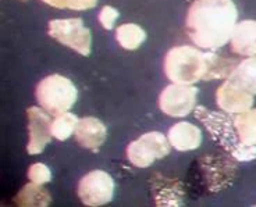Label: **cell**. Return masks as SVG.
Returning a JSON list of instances; mask_svg holds the SVG:
<instances>
[{
	"instance_id": "1",
	"label": "cell",
	"mask_w": 256,
	"mask_h": 207,
	"mask_svg": "<svg viewBox=\"0 0 256 207\" xmlns=\"http://www.w3.org/2000/svg\"><path fill=\"white\" fill-rule=\"evenodd\" d=\"M237 19L232 0H195L186 15V32L194 45L213 50L230 42Z\"/></svg>"
},
{
	"instance_id": "2",
	"label": "cell",
	"mask_w": 256,
	"mask_h": 207,
	"mask_svg": "<svg viewBox=\"0 0 256 207\" xmlns=\"http://www.w3.org/2000/svg\"><path fill=\"white\" fill-rule=\"evenodd\" d=\"M209 70V53L190 45L176 46L164 58V72L174 84L191 85L205 79Z\"/></svg>"
},
{
	"instance_id": "3",
	"label": "cell",
	"mask_w": 256,
	"mask_h": 207,
	"mask_svg": "<svg viewBox=\"0 0 256 207\" xmlns=\"http://www.w3.org/2000/svg\"><path fill=\"white\" fill-rule=\"evenodd\" d=\"M35 95L42 109L50 113L52 116H58L74 106L78 91L68 78L53 74L39 82Z\"/></svg>"
},
{
	"instance_id": "4",
	"label": "cell",
	"mask_w": 256,
	"mask_h": 207,
	"mask_svg": "<svg viewBox=\"0 0 256 207\" xmlns=\"http://www.w3.org/2000/svg\"><path fill=\"white\" fill-rule=\"evenodd\" d=\"M48 33L62 45L70 47L81 56H88L92 47L90 31L80 18L52 19L48 25Z\"/></svg>"
},
{
	"instance_id": "5",
	"label": "cell",
	"mask_w": 256,
	"mask_h": 207,
	"mask_svg": "<svg viewBox=\"0 0 256 207\" xmlns=\"http://www.w3.org/2000/svg\"><path fill=\"white\" fill-rule=\"evenodd\" d=\"M170 146L168 138L160 132H148L128 145L127 157L135 167L145 169L154 160L166 157L170 153Z\"/></svg>"
},
{
	"instance_id": "6",
	"label": "cell",
	"mask_w": 256,
	"mask_h": 207,
	"mask_svg": "<svg viewBox=\"0 0 256 207\" xmlns=\"http://www.w3.org/2000/svg\"><path fill=\"white\" fill-rule=\"evenodd\" d=\"M195 117L199 121L204 123L206 130L210 132L212 138L214 141H218L220 145H223L231 155L238 149V146L241 145V141L238 138L232 120L224 116L223 113L208 110L205 107H196Z\"/></svg>"
},
{
	"instance_id": "7",
	"label": "cell",
	"mask_w": 256,
	"mask_h": 207,
	"mask_svg": "<svg viewBox=\"0 0 256 207\" xmlns=\"http://www.w3.org/2000/svg\"><path fill=\"white\" fill-rule=\"evenodd\" d=\"M78 196L86 206H103L114 196V181L104 171H90L78 184Z\"/></svg>"
},
{
	"instance_id": "8",
	"label": "cell",
	"mask_w": 256,
	"mask_h": 207,
	"mask_svg": "<svg viewBox=\"0 0 256 207\" xmlns=\"http://www.w3.org/2000/svg\"><path fill=\"white\" fill-rule=\"evenodd\" d=\"M198 89L195 86L174 84L166 86L159 96V107L164 114L172 117L188 116L196 103Z\"/></svg>"
},
{
	"instance_id": "9",
	"label": "cell",
	"mask_w": 256,
	"mask_h": 207,
	"mask_svg": "<svg viewBox=\"0 0 256 207\" xmlns=\"http://www.w3.org/2000/svg\"><path fill=\"white\" fill-rule=\"evenodd\" d=\"M28 117V131H30V141L26 145V150L30 155L42 153L46 145L50 142L52 123L50 117L46 114L45 109L30 107L26 110Z\"/></svg>"
},
{
	"instance_id": "10",
	"label": "cell",
	"mask_w": 256,
	"mask_h": 207,
	"mask_svg": "<svg viewBox=\"0 0 256 207\" xmlns=\"http://www.w3.org/2000/svg\"><path fill=\"white\" fill-rule=\"evenodd\" d=\"M216 100H218V107L226 113L240 114L244 111H248L252 107L254 95L238 88L227 79L218 89Z\"/></svg>"
},
{
	"instance_id": "11",
	"label": "cell",
	"mask_w": 256,
	"mask_h": 207,
	"mask_svg": "<svg viewBox=\"0 0 256 207\" xmlns=\"http://www.w3.org/2000/svg\"><path fill=\"white\" fill-rule=\"evenodd\" d=\"M231 50L238 56H256V21L237 22L230 39Z\"/></svg>"
},
{
	"instance_id": "12",
	"label": "cell",
	"mask_w": 256,
	"mask_h": 207,
	"mask_svg": "<svg viewBox=\"0 0 256 207\" xmlns=\"http://www.w3.org/2000/svg\"><path fill=\"white\" fill-rule=\"evenodd\" d=\"M76 136L80 145L84 148L98 149L106 139V127L95 117H85L78 121Z\"/></svg>"
},
{
	"instance_id": "13",
	"label": "cell",
	"mask_w": 256,
	"mask_h": 207,
	"mask_svg": "<svg viewBox=\"0 0 256 207\" xmlns=\"http://www.w3.org/2000/svg\"><path fill=\"white\" fill-rule=\"evenodd\" d=\"M168 142L173 148L181 152L194 150L199 148V145L202 142V132L196 125L182 121L170 128Z\"/></svg>"
},
{
	"instance_id": "14",
	"label": "cell",
	"mask_w": 256,
	"mask_h": 207,
	"mask_svg": "<svg viewBox=\"0 0 256 207\" xmlns=\"http://www.w3.org/2000/svg\"><path fill=\"white\" fill-rule=\"evenodd\" d=\"M228 81L250 95H256V56L246 57L236 65Z\"/></svg>"
},
{
	"instance_id": "15",
	"label": "cell",
	"mask_w": 256,
	"mask_h": 207,
	"mask_svg": "<svg viewBox=\"0 0 256 207\" xmlns=\"http://www.w3.org/2000/svg\"><path fill=\"white\" fill-rule=\"evenodd\" d=\"M232 121L241 143L256 146V109L240 113Z\"/></svg>"
},
{
	"instance_id": "16",
	"label": "cell",
	"mask_w": 256,
	"mask_h": 207,
	"mask_svg": "<svg viewBox=\"0 0 256 207\" xmlns=\"http://www.w3.org/2000/svg\"><path fill=\"white\" fill-rule=\"evenodd\" d=\"M116 39L124 49L135 50L146 39V32L136 24H122L116 31Z\"/></svg>"
},
{
	"instance_id": "17",
	"label": "cell",
	"mask_w": 256,
	"mask_h": 207,
	"mask_svg": "<svg viewBox=\"0 0 256 207\" xmlns=\"http://www.w3.org/2000/svg\"><path fill=\"white\" fill-rule=\"evenodd\" d=\"M18 206H48L50 203V195L40 185L31 182L21 189L16 196Z\"/></svg>"
},
{
	"instance_id": "18",
	"label": "cell",
	"mask_w": 256,
	"mask_h": 207,
	"mask_svg": "<svg viewBox=\"0 0 256 207\" xmlns=\"http://www.w3.org/2000/svg\"><path fill=\"white\" fill-rule=\"evenodd\" d=\"M78 120L76 114L72 113H62L54 118V121L52 123V135L54 136L58 141H66L68 139L72 134H76L77 130Z\"/></svg>"
},
{
	"instance_id": "19",
	"label": "cell",
	"mask_w": 256,
	"mask_h": 207,
	"mask_svg": "<svg viewBox=\"0 0 256 207\" xmlns=\"http://www.w3.org/2000/svg\"><path fill=\"white\" fill-rule=\"evenodd\" d=\"M48 4L58 8H68V10H88L95 6L98 0H42Z\"/></svg>"
},
{
	"instance_id": "20",
	"label": "cell",
	"mask_w": 256,
	"mask_h": 207,
	"mask_svg": "<svg viewBox=\"0 0 256 207\" xmlns=\"http://www.w3.org/2000/svg\"><path fill=\"white\" fill-rule=\"evenodd\" d=\"M28 178L31 180V182L44 185L52 180V173L48 166L42 164V163H35L28 170Z\"/></svg>"
},
{
	"instance_id": "21",
	"label": "cell",
	"mask_w": 256,
	"mask_h": 207,
	"mask_svg": "<svg viewBox=\"0 0 256 207\" xmlns=\"http://www.w3.org/2000/svg\"><path fill=\"white\" fill-rule=\"evenodd\" d=\"M117 18H118V11L112 6H104L99 13V22L108 31L113 29Z\"/></svg>"
},
{
	"instance_id": "22",
	"label": "cell",
	"mask_w": 256,
	"mask_h": 207,
	"mask_svg": "<svg viewBox=\"0 0 256 207\" xmlns=\"http://www.w3.org/2000/svg\"><path fill=\"white\" fill-rule=\"evenodd\" d=\"M232 157L240 162H250L256 159V146H250V145H245L241 143L238 146V149L232 153Z\"/></svg>"
}]
</instances>
